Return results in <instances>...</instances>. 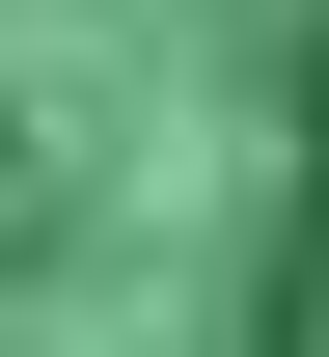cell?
Returning <instances> with one entry per match:
<instances>
[{
  "instance_id": "obj_1",
  "label": "cell",
  "mask_w": 329,
  "mask_h": 357,
  "mask_svg": "<svg viewBox=\"0 0 329 357\" xmlns=\"http://www.w3.org/2000/svg\"><path fill=\"white\" fill-rule=\"evenodd\" d=\"M0 357H329V0H0Z\"/></svg>"
}]
</instances>
